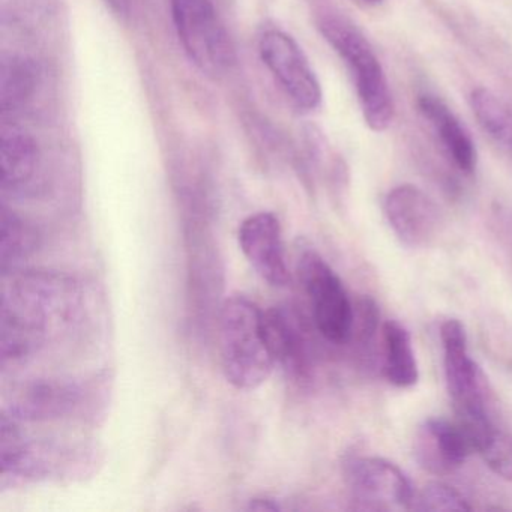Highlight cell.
<instances>
[{"label":"cell","instance_id":"6da1fadb","mask_svg":"<svg viewBox=\"0 0 512 512\" xmlns=\"http://www.w3.org/2000/svg\"><path fill=\"white\" fill-rule=\"evenodd\" d=\"M2 293L0 355L2 367L19 364L46 344L53 326L73 322L79 310L76 284L49 271L11 275Z\"/></svg>","mask_w":512,"mask_h":512},{"label":"cell","instance_id":"7a4b0ae2","mask_svg":"<svg viewBox=\"0 0 512 512\" xmlns=\"http://www.w3.org/2000/svg\"><path fill=\"white\" fill-rule=\"evenodd\" d=\"M220 355L224 377L242 391L259 388L274 370L265 313L248 296H229L220 310Z\"/></svg>","mask_w":512,"mask_h":512},{"label":"cell","instance_id":"3957f363","mask_svg":"<svg viewBox=\"0 0 512 512\" xmlns=\"http://www.w3.org/2000/svg\"><path fill=\"white\" fill-rule=\"evenodd\" d=\"M319 31L349 68L365 124L376 133L388 130L394 121V100L382 64L365 35L335 14L319 20Z\"/></svg>","mask_w":512,"mask_h":512},{"label":"cell","instance_id":"277c9868","mask_svg":"<svg viewBox=\"0 0 512 512\" xmlns=\"http://www.w3.org/2000/svg\"><path fill=\"white\" fill-rule=\"evenodd\" d=\"M446 388L455 410V421L475 430L493 419L490 389L479 365L470 358L463 323L449 319L440 326Z\"/></svg>","mask_w":512,"mask_h":512},{"label":"cell","instance_id":"5b68a950","mask_svg":"<svg viewBox=\"0 0 512 512\" xmlns=\"http://www.w3.org/2000/svg\"><path fill=\"white\" fill-rule=\"evenodd\" d=\"M173 25L185 55L211 77L224 76L235 64V49L212 0H170Z\"/></svg>","mask_w":512,"mask_h":512},{"label":"cell","instance_id":"8992f818","mask_svg":"<svg viewBox=\"0 0 512 512\" xmlns=\"http://www.w3.org/2000/svg\"><path fill=\"white\" fill-rule=\"evenodd\" d=\"M298 272L310 301L317 331L329 343L343 344L349 341L355 320V307L340 277L314 250L302 251Z\"/></svg>","mask_w":512,"mask_h":512},{"label":"cell","instance_id":"52a82bcc","mask_svg":"<svg viewBox=\"0 0 512 512\" xmlns=\"http://www.w3.org/2000/svg\"><path fill=\"white\" fill-rule=\"evenodd\" d=\"M259 55L296 109H319L323 100L319 79L295 38L280 29H269L260 37Z\"/></svg>","mask_w":512,"mask_h":512},{"label":"cell","instance_id":"ba28073f","mask_svg":"<svg viewBox=\"0 0 512 512\" xmlns=\"http://www.w3.org/2000/svg\"><path fill=\"white\" fill-rule=\"evenodd\" d=\"M344 476L356 509L391 511L412 509L416 491L400 467L379 457H349Z\"/></svg>","mask_w":512,"mask_h":512},{"label":"cell","instance_id":"9c48e42d","mask_svg":"<svg viewBox=\"0 0 512 512\" xmlns=\"http://www.w3.org/2000/svg\"><path fill=\"white\" fill-rule=\"evenodd\" d=\"M85 394L73 380L37 379L17 391L2 413L19 422L56 421L82 410Z\"/></svg>","mask_w":512,"mask_h":512},{"label":"cell","instance_id":"30bf717a","mask_svg":"<svg viewBox=\"0 0 512 512\" xmlns=\"http://www.w3.org/2000/svg\"><path fill=\"white\" fill-rule=\"evenodd\" d=\"M239 247L257 274L274 287L290 281L280 220L272 212H259L242 221L238 230Z\"/></svg>","mask_w":512,"mask_h":512},{"label":"cell","instance_id":"8fae6325","mask_svg":"<svg viewBox=\"0 0 512 512\" xmlns=\"http://www.w3.org/2000/svg\"><path fill=\"white\" fill-rule=\"evenodd\" d=\"M385 215L398 239L410 248L430 245L439 235L442 224L436 203L410 184L398 185L389 191Z\"/></svg>","mask_w":512,"mask_h":512},{"label":"cell","instance_id":"7c38bea8","mask_svg":"<svg viewBox=\"0 0 512 512\" xmlns=\"http://www.w3.org/2000/svg\"><path fill=\"white\" fill-rule=\"evenodd\" d=\"M473 452L475 448L464 428L445 418L425 419L413 442L419 466L437 476L451 475Z\"/></svg>","mask_w":512,"mask_h":512},{"label":"cell","instance_id":"4fadbf2b","mask_svg":"<svg viewBox=\"0 0 512 512\" xmlns=\"http://www.w3.org/2000/svg\"><path fill=\"white\" fill-rule=\"evenodd\" d=\"M265 323L275 364L296 382H307L311 376L310 346L296 314L286 308H272L265 313Z\"/></svg>","mask_w":512,"mask_h":512},{"label":"cell","instance_id":"5bb4252c","mask_svg":"<svg viewBox=\"0 0 512 512\" xmlns=\"http://www.w3.org/2000/svg\"><path fill=\"white\" fill-rule=\"evenodd\" d=\"M418 109L422 118L431 125L434 133L439 137L442 148L445 149L455 167L466 175H472L476 169L478 155H476L475 143L460 119L440 98L430 94L421 95L418 98Z\"/></svg>","mask_w":512,"mask_h":512},{"label":"cell","instance_id":"9a60e30c","mask_svg":"<svg viewBox=\"0 0 512 512\" xmlns=\"http://www.w3.org/2000/svg\"><path fill=\"white\" fill-rule=\"evenodd\" d=\"M40 169V149L37 142L19 128H8L2 134L0 146V181L8 193H25Z\"/></svg>","mask_w":512,"mask_h":512},{"label":"cell","instance_id":"2e32d148","mask_svg":"<svg viewBox=\"0 0 512 512\" xmlns=\"http://www.w3.org/2000/svg\"><path fill=\"white\" fill-rule=\"evenodd\" d=\"M40 236L37 229L16 211L2 206L0 221V269L4 278L17 274L26 260L37 251Z\"/></svg>","mask_w":512,"mask_h":512},{"label":"cell","instance_id":"e0dca14e","mask_svg":"<svg viewBox=\"0 0 512 512\" xmlns=\"http://www.w3.org/2000/svg\"><path fill=\"white\" fill-rule=\"evenodd\" d=\"M385 343V364L383 373L386 380L397 388H412L418 383L419 368L413 350L412 337L406 326L397 320H388L383 325Z\"/></svg>","mask_w":512,"mask_h":512},{"label":"cell","instance_id":"ac0fdd59","mask_svg":"<svg viewBox=\"0 0 512 512\" xmlns=\"http://www.w3.org/2000/svg\"><path fill=\"white\" fill-rule=\"evenodd\" d=\"M40 82L38 65L25 56L8 55L0 68V109L5 115L19 112L34 97Z\"/></svg>","mask_w":512,"mask_h":512},{"label":"cell","instance_id":"d6986e66","mask_svg":"<svg viewBox=\"0 0 512 512\" xmlns=\"http://www.w3.org/2000/svg\"><path fill=\"white\" fill-rule=\"evenodd\" d=\"M470 107L482 130L512 155V103L490 89H473Z\"/></svg>","mask_w":512,"mask_h":512},{"label":"cell","instance_id":"ffe728a7","mask_svg":"<svg viewBox=\"0 0 512 512\" xmlns=\"http://www.w3.org/2000/svg\"><path fill=\"white\" fill-rule=\"evenodd\" d=\"M476 452L499 478L512 482V430L496 422L482 437Z\"/></svg>","mask_w":512,"mask_h":512},{"label":"cell","instance_id":"44dd1931","mask_svg":"<svg viewBox=\"0 0 512 512\" xmlns=\"http://www.w3.org/2000/svg\"><path fill=\"white\" fill-rule=\"evenodd\" d=\"M412 509L416 511H470L466 497L443 482H430L415 494Z\"/></svg>","mask_w":512,"mask_h":512},{"label":"cell","instance_id":"7402d4cb","mask_svg":"<svg viewBox=\"0 0 512 512\" xmlns=\"http://www.w3.org/2000/svg\"><path fill=\"white\" fill-rule=\"evenodd\" d=\"M248 509H253V511H280L281 506L275 500L262 497V499L251 500Z\"/></svg>","mask_w":512,"mask_h":512},{"label":"cell","instance_id":"603a6c76","mask_svg":"<svg viewBox=\"0 0 512 512\" xmlns=\"http://www.w3.org/2000/svg\"><path fill=\"white\" fill-rule=\"evenodd\" d=\"M106 2L118 16H127L130 11V0H106Z\"/></svg>","mask_w":512,"mask_h":512},{"label":"cell","instance_id":"cb8c5ba5","mask_svg":"<svg viewBox=\"0 0 512 512\" xmlns=\"http://www.w3.org/2000/svg\"><path fill=\"white\" fill-rule=\"evenodd\" d=\"M364 2H367V4H380L382 0H364Z\"/></svg>","mask_w":512,"mask_h":512}]
</instances>
